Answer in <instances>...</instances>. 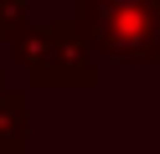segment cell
<instances>
[{"label":"cell","instance_id":"cell-6","mask_svg":"<svg viewBox=\"0 0 160 154\" xmlns=\"http://www.w3.org/2000/svg\"><path fill=\"white\" fill-rule=\"evenodd\" d=\"M0 92H5V72H0Z\"/></svg>","mask_w":160,"mask_h":154},{"label":"cell","instance_id":"cell-3","mask_svg":"<svg viewBox=\"0 0 160 154\" xmlns=\"http://www.w3.org/2000/svg\"><path fill=\"white\" fill-rule=\"evenodd\" d=\"M0 154H31V103H26V87L0 92Z\"/></svg>","mask_w":160,"mask_h":154},{"label":"cell","instance_id":"cell-4","mask_svg":"<svg viewBox=\"0 0 160 154\" xmlns=\"http://www.w3.org/2000/svg\"><path fill=\"white\" fill-rule=\"evenodd\" d=\"M31 21V0H0V46Z\"/></svg>","mask_w":160,"mask_h":154},{"label":"cell","instance_id":"cell-5","mask_svg":"<svg viewBox=\"0 0 160 154\" xmlns=\"http://www.w3.org/2000/svg\"><path fill=\"white\" fill-rule=\"evenodd\" d=\"M98 5H114V0H72V10H98Z\"/></svg>","mask_w":160,"mask_h":154},{"label":"cell","instance_id":"cell-1","mask_svg":"<svg viewBox=\"0 0 160 154\" xmlns=\"http://www.w3.org/2000/svg\"><path fill=\"white\" fill-rule=\"evenodd\" d=\"M11 67L26 77V87H78V92H93L98 87V57L83 36H78L72 16H57L31 26L26 21L11 41Z\"/></svg>","mask_w":160,"mask_h":154},{"label":"cell","instance_id":"cell-2","mask_svg":"<svg viewBox=\"0 0 160 154\" xmlns=\"http://www.w3.org/2000/svg\"><path fill=\"white\" fill-rule=\"evenodd\" d=\"M72 26L103 62L160 67V0H114L98 10H72Z\"/></svg>","mask_w":160,"mask_h":154}]
</instances>
